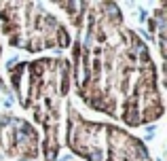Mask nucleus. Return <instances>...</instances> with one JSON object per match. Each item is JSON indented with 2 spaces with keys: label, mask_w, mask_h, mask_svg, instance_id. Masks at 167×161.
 I'll return each instance as SVG.
<instances>
[{
  "label": "nucleus",
  "mask_w": 167,
  "mask_h": 161,
  "mask_svg": "<svg viewBox=\"0 0 167 161\" xmlns=\"http://www.w3.org/2000/svg\"><path fill=\"white\" fill-rule=\"evenodd\" d=\"M59 38H61V45H64V47L68 45V34H64V32H61V34H59Z\"/></svg>",
  "instance_id": "obj_1"
}]
</instances>
